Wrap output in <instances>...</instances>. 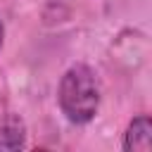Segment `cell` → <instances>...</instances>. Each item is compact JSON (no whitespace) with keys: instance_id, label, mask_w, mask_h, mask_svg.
Segmentation results:
<instances>
[{"instance_id":"cell-1","label":"cell","mask_w":152,"mask_h":152,"mask_svg":"<svg viewBox=\"0 0 152 152\" xmlns=\"http://www.w3.org/2000/svg\"><path fill=\"white\" fill-rule=\"evenodd\" d=\"M57 102H59L62 114L71 124L83 126V124L93 121L97 109H100V81H97V74L83 62L71 64L59 78Z\"/></svg>"},{"instance_id":"cell-2","label":"cell","mask_w":152,"mask_h":152,"mask_svg":"<svg viewBox=\"0 0 152 152\" xmlns=\"http://www.w3.org/2000/svg\"><path fill=\"white\" fill-rule=\"evenodd\" d=\"M124 150L126 152H150L152 150V121L147 114L131 119L124 133Z\"/></svg>"},{"instance_id":"cell-3","label":"cell","mask_w":152,"mask_h":152,"mask_svg":"<svg viewBox=\"0 0 152 152\" xmlns=\"http://www.w3.org/2000/svg\"><path fill=\"white\" fill-rule=\"evenodd\" d=\"M26 145V128L24 121L10 116L0 124V150H21Z\"/></svg>"},{"instance_id":"cell-4","label":"cell","mask_w":152,"mask_h":152,"mask_svg":"<svg viewBox=\"0 0 152 152\" xmlns=\"http://www.w3.org/2000/svg\"><path fill=\"white\" fill-rule=\"evenodd\" d=\"M2 40H5V26H2V19H0V50H2Z\"/></svg>"}]
</instances>
